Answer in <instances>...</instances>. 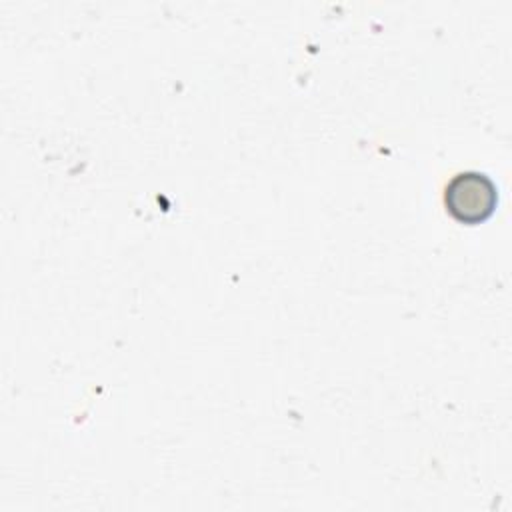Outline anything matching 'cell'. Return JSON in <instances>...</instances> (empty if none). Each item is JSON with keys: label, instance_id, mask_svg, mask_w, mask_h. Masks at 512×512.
Returning <instances> with one entry per match:
<instances>
[{"label": "cell", "instance_id": "1", "mask_svg": "<svg viewBox=\"0 0 512 512\" xmlns=\"http://www.w3.org/2000/svg\"><path fill=\"white\" fill-rule=\"evenodd\" d=\"M496 202L498 188L484 172H458L444 188V206L448 214L462 224L488 220L496 210Z\"/></svg>", "mask_w": 512, "mask_h": 512}]
</instances>
